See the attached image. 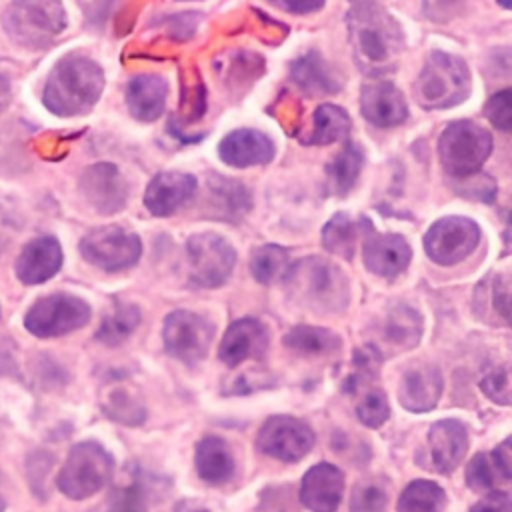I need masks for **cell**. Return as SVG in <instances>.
Instances as JSON below:
<instances>
[{
    "label": "cell",
    "instance_id": "6da1fadb",
    "mask_svg": "<svg viewBox=\"0 0 512 512\" xmlns=\"http://www.w3.org/2000/svg\"><path fill=\"white\" fill-rule=\"evenodd\" d=\"M354 60L364 74L384 76L398 66L404 32L396 18L376 2H356L346 14Z\"/></svg>",
    "mask_w": 512,
    "mask_h": 512
},
{
    "label": "cell",
    "instance_id": "9c48e42d",
    "mask_svg": "<svg viewBox=\"0 0 512 512\" xmlns=\"http://www.w3.org/2000/svg\"><path fill=\"white\" fill-rule=\"evenodd\" d=\"M186 254L190 282L198 288H216L224 284L236 262V252L230 242L214 232L190 236Z\"/></svg>",
    "mask_w": 512,
    "mask_h": 512
},
{
    "label": "cell",
    "instance_id": "7c38bea8",
    "mask_svg": "<svg viewBox=\"0 0 512 512\" xmlns=\"http://www.w3.org/2000/svg\"><path fill=\"white\" fill-rule=\"evenodd\" d=\"M214 326L200 314L188 310L170 312L164 320V346L166 352L184 364L200 362L212 342Z\"/></svg>",
    "mask_w": 512,
    "mask_h": 512
},
{
    "label": "cell",
    "instance_id": "ee69618b",
    "mask_svg": "<svg viewBox=\"0 0 512 512\" xmlns=\"http://www.w3.org/2000/svg\"><path fill=\"white\" fill-rule=\"evenodd\" d=\"M468 512H512V500L506 490H492L480 498Z\"/></svg>",
    "mask_w": 512,
    "mask_h": 512
},
{
    "label": "cell",
    "instance_id": "30bf717a",
    "mask_svg": "<svg viewBox=\"0 0 512 512\" xmlns=\"http://www.w3.org/2000/svg\"><path fill=\"white\" fill-rule=\"evenodd\" d=\"M80 254L92 266L116 272L130 268L142 254L140 238L122 226H102L90 230L80 240Z\"/></svg>",
    "mask_w": 512,
    "mask_h": 512
},
{
    "label": "cell",
    "instance_id": "d4e9b609",
    "mask_svg": "<svg viewBox=\"0 0 512 512\" xmlns=\"http://www.w3.org/2000/svg\"><path fill=\"white\" fill-rule=\"evenodd\" d=\"M512 440L506 438L492 452L476 454L466 466V482L472 490H492L512 480Z\"/></svg>",
    "mask_w": 512,
    "mask_h": 512
},
{
    "label": "cell",
    "instance_id": "e0dca14e",
    "mask_svg": "<svg viewBox=\"0 0 512 512\" xmlns=\"http://www.w3.org/2000/svg\"><path fill=\"white\" fill-rule=\"evenodd\" d=\"M360 108L362 116L378 128L398 126L408 116V106L402 92L386 80H376L362 86Z\"/></svg>",
    "mask_w": 512,
    "mask_h": 512
},
{
    "label": "cell",
    "instance_id": "7dc6e473",
    "mask_svg": "<svg viewBox=\"0 0 512 512\" xmlns=\"http://www.w3.org/2000/svg\"><path fill=\"white\" fill-rule=\"evenodd\" d=\"M12 228H14V224L8 216V212L0 206V250L8 244V240L12 236Z\"/></svg>",
    "mask_w": 512,
    "mask_h": 512
},
{
    "label": "cell",
    "instance_id": "b9f144b4",
    "mask_svg": "<svg viewBox=\"0 0 512 512\" xmlns=\"http://www.w3.org/2000/svg\"><path fill=\"white\" fill-rule=\"evenodd\" d=\"M480 388L492 402L508 406L510 404V370L506 366H502V368L488 372L480 380Z\"/></svg>",
    "mask_w": 512,
    "mask_h": 512
},
{
    "label": "cell",
    "instance_id": "52a82bcc",
    "mask_svg": "<svg viewBox=\"0 0 512 512\" xmlns=\"http://www.w3.org/2000/svg\"><path fill=\"white\" fill-rule=\"evenodd\" d=\"M112 472L114 458L100 444L80 442L68 452L56 484L64 496L72 500H84L100 492L110 482Z\"/></svg>",
    "mask_w": 512,
    "mask_h": 512
},
{
    "label": "cell",
    "instance_id": "8d00e7d4",
    "mask_svg": "<svg viewBox=\"0 0 512 512\" xmlns=\"http://www.w3.org/2000/svg\"><path fill=\"white\" fill-rule=\"evenodd\" d=\"M446 492L432 480L410 482L398 498V512H444Z\"/></svg>",
    "mask_w": 512,
    "mask_h": 512
},
{
    "label": "cell",
    "instance_id": "bcb514c9",
    "mask_svg": "<svg viewBox=\"0 0 512 512\" xmlns=\"http://www.w3.org/2000/svg\"><path fill=\"white\" fill-rule=\"evenodd\" d=\"M276 6H280L282 10H288V12L306 14V12L320 10L324 4L322 2H276Z\"/></svg>",
    "mask_w": 512,
    "mask_h": 512
},
{
    "label": "cell",
    "instance_id": "f907efd6",
    "mask_svg": "<svg viewBox=\"0 0 512 512\" xmlns=\"http://www.w3.org/2000/svg\"><path fill=\"white\" fill-rule=\"evenodd\" d=\"M8 504V496H6V482H4V476L0 474V512H4Z\"/></svg>",
    "mask_w": 512,
    "mask_h": 512
},
{
    "label": "cell",
    "instance_id": "603a6c76",
    "mask_svg": "<svg viewBox=\"0 0 512 512\" xmlns=\"http://www.w3.org/2000/svg\"><path fill=\"white\" fill-rule=\"evenodd\" d=\"M428 444L436 470L450 474L464 460L468 450V434L464 424L454 418L438 420L428 432Z\"/></svg>",
    "mask_w": 512,
    "mask_h": 512
},
{
    "label": "cell",
    "instance_id": "4fadbf2b",
    "mask_svg": "<svg viewBox=\"0 0 512 512\" xmlns=\"http://www.w3.org/2000/svg\"><path fill=\"white\" fill-rule=\"evenodd\" d=\"M314 446V432L308 424L294 416H270L258 436H256V448L282 462H296L304 458L310 448Z\"/></svg>",
    "mask_w": 512,
    "mask_h": 512
},
{
    "label": "cell",
    "instance_id": "f35d334b",
    "mask_svg": "<svg viewBox=\"0 0 512 512\" xmlns=\"http://www.w3.org/2000/svg\"><path fill=\"white\" fill-rule=\"evenodd\" d=\"M138 324H140V310L134 304H122V306H116V310L102 320L96 332V338L108 346H116L124 342L136 330Z\"/></svg>",
    "mask_w": 512,
    "mask_h": 512
},
{
    "label": "cell",
    "instance_id": "4dcf8cb0",
    "mask_svg": "<svg viewBox=\"0 0 512 512\" xmlns=\"http://www.w3.org/2000/svg\"><path fill=\"white\" fill-rule=\"evenodd\" d=\"M102 408L104 412L122 424H140L146 416L144 404L138 392L120 380L106 382L102 388Z\"/></svg>",
    "mask_w": 512,
    "mask_h": 512
},
{
    "label": "cell",
    "instance_id": "f546056e",
    "mask_svg": "<svg viewBox=\"0 0 512 512\" xmlns=\"http://www.w3.org/2000/svg\"><path fill=\"white\" fill-rule=\"evenodd\" d=\"M196 470L208 484H224L234 474V458L220 436H206L196 446Z\"/></svg>",
    "mask_w": 512,
    "mask_h": 512
},
{
    "label": "cell",
    "instance_id": "484cf974",
    "mask_svg": "<svg viewBox=\"0 0 512 512\" xmlns=\"http://www.w3.org/2000/svg\"><path fill=\"white\" fill-rule=\"evenodd\" d=\"M168 96V84L158 74H136L126 86V104L134 118L142 122H152L164 112Z\"/></svg>",
    "mask_w": 512,
    "mask_h": 512
},
{
    "label": "cell",
    "instance_id": "cb8c5ba5",
    "mask_svg": "<svg viewBox=\"0 0 512 512\" xmlns=\"http://www.w3.org/2000/svg\"><path fill=\"white\" fill-rule=\"evenodd\" d=\"M442 394V376L434 366L408 368L398 386V400L410 412H428Z\"/></svg>",
    "mask_w": 512,
    "mask_h": 512
},
{
    "label": "cell",
    "instance_id": "8992f818",
    "mask_svg": "<svg viewBox=\"0 0 512 512\" xmlns=\"http://www.w3.org/2000/svg\"><path fill=\"white\" fill-rule=\"evenodd\" d=\"M492 152V136L472 120L450 122L438 140V156L454 178H468L480 170Z\"/></svg>",
    "mask_w": 512,
    "mask_h": 512
},
{
    "label": "cell",
    "instance_id": "f6af8a7d",
    "mask_svg": "<svg viewBox=\"0 0 512 512\" xmlns=\"http://www.w3.org/2000/svg\"><path fill=\"white\" fill-rule=\"evenodd\" d=\"M486 178H488L486 174H478V172L472 174V176H468V178H464V188H462L464 192H460V194L474 196V198H480V200H492L496 192L482 188V182H484Z\"/></svg>",
    "mask_w": 512,
    "mask_h": 512
},
{
    "label": "cell",
    "instance_id": "44dd1931",
    "mask_svg": "<svg viewBox=\"0 0 512 512\" xmlns=\"http://www.w3.org/2000/svg\"><path fill=\"white\" fill-rule=\"evenodd\" d=\"M362 254L364 266L382 278L402 274L412 258V250L400 234H376L374 230H370V236H366Z\"/></svg>",
    "mask_w": 512,
    "mask_h": 512
},
{
    "label": "cell",
    "instance_id": "7bdbcfd3",
    "mask_svg": "<svg viewBox=\"0 0 512 512\" xmlns=\"http://www.w3.org/2000/svg\"><path fill=\"white\" fill-rule=\"evenodd\" d=\"M510 90L496 92L484 106L486 118L502 132L510 130Z\"/></svg>",
    "mask_w": 512,
    "mask_h": 512
},
{
    "label": "cell",
    "instance_id": "9a60e30c",
    "mask_svg": "<svg viewBox=\"0 0 512 512\" xmlns=\"http://www.w3.org/2000/svg\"><path fill=\"white\" fill-rule=\"evenodd\" d=\"M158 496V478L132 466L94 512H148Z\"/></svg>",
    "mask_w": 512,
    "mask_h": 512
},
{
    "label": "cell",
    "instance_id": "60d3db41",
    "mask_svg": "<svg viewBox=\"0 0 512 512\" xmlns=\"http://www.w3.org/2000/svg\"><path fill=\"white\" fill-rule=\"evenodd\" d=\"M356 416L368 428L382 426L390 416V406H388L386 394L382 390L366 392L362 396V400L356 404Z\"/></svg>",
    "mask_w": 512,
    "mask_h": 512
},
{
    "label": "cell",
    "instance_id": "681fc988",
    "mask_svg": "<svg viewBox=\"0 0 512 512\" xmlns=\"http://www.w3.org/2000/svg\"><path fill=\"white\" fill-rule=\"evenodd\" d=\"M16 372V364L12 360V356L8 352H2L0 350V376H6V374H14Z\"/></svg>",
    "mask_w": 512,
    "mask_h": 512
},
{
    "label": "cell",
    "instance_id": "2e32d148",
    "mask_svg": "<svg viewBox=\"0 0 512 512\" xmlns=\"http://www.w3.org/2000/svg\"><path fill=\"white\" fill-rule=\"evenodd\" d=\"M268 348V330L256 318H240L232 322L220 342V360L234 368L246 360L262 358Z\"/></svg>",
    "mask_w": 512,
    "mask_h": 512
},
{
    "label": "cell",
    "instance_id": "ba28073f",
    "mask_svg": "<svg viewBox=\"0 0 512 512\" xmlns=\"http://www.w3.org/2000/svg\"><path fill=\"white\" fill-rule=\"evenodd\" d=\"M90 306L68 292L48 294L32 304L24 316V326L38 338H56L88 324Z\"/></svg>",
    "mask_w": 512,
    "mask_h": 512
},
{
    "label": "cell",
    "instance_id": "f1b7e54d",
    "mask_svg": "<svg viewBox=\"0 0 512 512\" xmlns=\"http://www.w3.org/2000/svg\"><path fill=\"white\" fill-rule=\"evenodd\" d=\"M292 80L310 96L338 92L342 80L332 72L318 52H308L306 56L292 62Z\"/></svg>",
    "mask_w": 512,
    "mask_h": 512
},
{
    "label": "cell",
    "instance_id": "4316f807",
    "mask_svg": "<svg viewBox=\"0 0 512 512\" xmlns=\"http://www.w3.org/2000/svg\"><path fill=\"white\" fill-rule=\"evenodd\" d=\"M206 204L212 216L234 222L248 212L250 194L244 184L212 174L206 184Z\"/></svg>",
    "mask_w": 512,
    "mask_h": 512
},
{
    "label": "cell",
    "instance_id": "ffe728a7",
    "mask_svg": "<svg viewBox=\"0 0 512 512\" xmlns=\"http://www.w3.org/2000/svg\"><path fill=\"white\" fill-rule=\"evenodd\" d=\"M196 188L198 182L192 174L160 172L150 180L144 192V206L154 216H170L194 196Z\"/></svg>",
    "mask_w": 512,
    "mask_h": 512
},
{
    "label": "cell",
    "instance_id": "7a4b0ae2",
    "mask_svg": "<svg viewBox=\"0 0 512 512\" xmlns=\"http://www.w3.org/2000/svg\"><path fill=\"white\" fill-rule=\"evenodd\" d=\"M104 90V72L98 62L82 54L62 58L46 78L42 102L56 116L88 114Z\"/></svg>",
    "mask_w": 512,
    "mask_h": 512
},
{
    "label": "cell",
    "instance_id": "d6986e66",
    "mask_svg": "<svg viewBox=\"0 0 512 512\" xmlns=\"http://www.w3.org/2000/svg\"><path fill=\"white\" fill-rule=\"evenodd\" d=\"M62 266V248L54 236H40L24 244L14 270L22 284H42L50 280Z\"/></svg>",
    "mask_w": 512,
    "mask_h": 512
},
{
    "label": "cell",
    "instance_id": "5b68a950",
    "mask_svg": "<svg viewBox=\"0 0 512 512\" xmlns=\"http://www.w3.org/2000/svg\"><path fill=\"white\" fill-rule=\"evenodd\" d=\"M2 26L14 44L42 50L66 28V12L60 2H12L2 12Z\"/></svg>",
    "mask_w": 512,
    "mask_h": 512
},
{
    "label": "cell",
    "instance_id": "277c9868",
    "mask_svg": "<svg viewBox=\"0 0 512 512\" xmlns=\"http://www.w3.org/2000/svg\"><path fill=\"white\" fill-rule=\"evenodd\" d=\"M416 100L426 110L460 104L470 94V72L462 58L442 50L430 52L414 84Z\"/></svg>",
    "mask_w": 512,
    "mask_h": 512
},
{
    "label": "cell",
    "instance_id": "ab89813d",
    "mask_svg": "<svg viewBox=\"0 0 512 512\" xmlns=\"http://www.w3.org/2000/svg\"><path fill=\"white\" fill-rule=\"evenodd\" d=\"M390 500V484L386 478L360 480L350 498V512H386Z\"/></svg>",
    "mask_w": 512,
    "mask_h": 512
},
{
    "label": "cell",
    "instance_id": "3957f363",
    "mask_svg": "<svg viewBox=\"0 0 512 512\" xmlns=\"http://www.w3.org/2000/svg\"><path fill=\"white\" fill-rule=\"evenodd\" d=\"M286 288L290 298L320 314L342 312L350 302V284L344 272L326 258L308 256L288 266Z\"/></svg>",
    "mask_w": 512,
    "mask_h": 512
},
{
    "label": "cell",
    "instance_id": "836d02e7",
    "mask_svg": "<svg viewBox=\"0 0 512 512\" xmlns=\"http://www.w3.org/2000/svg\"><path fill=\"white\" fill-rule=\"evenodd\" d=\"M350 128H352V120L344 108L336 104H320L314 110L312 134L306 138V142L316 146L340 142L350 134Z\"/></svg>",
    "mask_w": 512,
    "mask_h": 512
},
{
    "label": "cell",
    "instance_id": "83f0119b",
    "mask_svg": "<svg viewBox=\"0 0 512 512\" xmlns=\"http://www.w3.org/2000/svg\"><path fill=\"white\" fill-rule=\"evenodd\" d=\"M474 312L488 324L510 322V280L506 274H492L476 286Z\"/></svg>",
    "mask_w": 512,
    "mask_h": 512
},
{
    "label": "cell",
    "instance_id": "d590c367",
    "mask_svg": "<svg viewBox=\"0 0 512 512\" xmlns=\"http://www.w3.org/2000/svg\"><path fill=\"white\" fill-rule=\"evenodd\" d=\"M284 346L302 356H322L336 352L342 342L338 334L318 326H296L284 336Z\"/></svg>",
    "mask_w": 512,
    "mask_h": 512
},
{
    "label": "cell",
    "instance_id": "7402d4cb",
    "mask_svg": "<svg viewBox=\"0 0 512 512\" xmlns=\"http://www.w3.org/2000/svg\"><path fill=\"white\" fill-rule=\"evenodd\" d=\"M220 158L234 168L268 164L274 158V142L260 130L240 128L220 142Z\"/></svg>",
    "mask_w": 512,
    "mask_h": 512
},
{
    "label": "cell",
    "instance_id": "74e56055",
    "mask_svg": "<svg viewBox=\"0 0 512 512\" xmlns=\"http://www.w3.org/2000/svg\"><path fill=\"white\" fill-rule=\"evenodd\" d=\"M288 270V252L282 246L266 244L252 252L250 272L262 284H272L284 278Z\"/></svg>",
    "mask_w": 512,
    "mask_h": 512
},
{
    "label": "cell",
    "instance_id": "d6a6232c",
    "mask_svg": "<svg viewBox=\"0 0 512 512\" xmlns=\"http://www.w3.org/2000/svg\"><path fill=\"white\" fill-rule=\"evenodd\" d=\"M364 164L362 148L356 142H348L326 166V186L332 194L344 196L358 180Z\"/></svg>",
    "mask_w": 512,
    "mask_h": 512
},
{
    "label": "cell",
    "instance_id": "ac0fdd59",
    "mask_svg": "<svg viewBox=\"0 0 512 512\" xmlns=\"http://www.w3.org/2000/svg\"><path fill=\"white\" fill-rule=\"evenodd\" d=\"M344 494V474L330 462L312 466L300 486V500L310 512H336Z\"/></svg>",
    "mask_w": 512,
    "mask_h": 512
},
{
    "label": "cell",
    "instance_id": "1f68e13d",
    "mask_svg": "<svg viewBox=\"0 0 512 512\" xmlns=\"http://www.w3.org/2000/svg\"><path fill=\"white\" fill-rule=\"evenodd\" d=\"M420 334H422L420 314L404 304L394 306L386 314L380 326V338L384 340V344L400 350L416 346L420 340Z\"/></svg>",
    "mask_w": 512,
    "mask_h": 512
},
{
    "label": "cell",
    "instance_id": "8fae6325",
    "mask_svg": "<svg viewBox=\"0 0 512 512\" xmlns=\"http://www.w3.org/2000/svg\"><path fill=\"white\" fill-rule=\"evenodd\" d=\"M480 242V228L464 216H446L430 226L424 236V250L432 262L452 266L464 260Z\"/></svg>",
    "mask_w": 512,
    "mask_h": 512
},
{
    "label": "cell",
    "instance_id": "c3c4849f",
    "mask_svg": "<svg viewBox=\"0 0 512 512\" xmlns=\"http://www.w3.org/2000/svg\"><path fill=\"white\" fill-rule=\"evenodd\" d=\"M10 100H12V86H10L8 78L0 74V112H4L8 108Z\"/></svg>",
    "mask_w": 512,
    "mask_h": 512
},
{
    "label": "cell",
    "instance_id": "e575fe53",
    "mask_svg": "<svg viewBox=\"0 0 512 512\" xmlns=\"http://www.w3.org/2000/svg\"><path fill=\"white\" fill-rule=\"evenodd\" d=\"M370 226V222H362L358 224L356 220H352L348 214L338 212L336 216H332L324 230H322V242L324 248L336 256H342L346 260H350L354 256V248H356V240L360 238L362 230H366Z\"/></svg>",
    "mask_w": 512,
    "mask_h": 512
},
{
    "label": "cell",
    "instance_id": "5bb4252c",
    "mask_svg": "<svg viewBox=\"0 0 512 512\" xmlns=\"http://www.w3.org/2000/svg\"><path fill=\"white\" fill-rule=\"evenodd\" d=\"M80 192L100 214H114L122 210L128 198V186L118 168L110 162L88 166L80 176Z\"/></svg>",
    "mask_w": 512,
    "mask_h": 512
}]
</instances>
